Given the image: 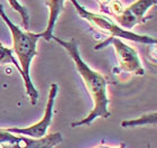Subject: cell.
I'll use <instances>...</instances> for the list:
<instances>
[{
  "label": "cell",
  "mask_w": 157,
  "mask_h": 148,
  "mask_svg": "<svg viewBox=\"0 0 157 148\" xmlns=\"http://www.w3.org/2000/svg\"><path fill=\"white\" fill-rule=\"evenodd\" d=\"M52 40H55L56 43H59L67 52L70 57L73 59L78 74L81 75L82 80H83L85 89L88 90L89 96L93 102V108H92L91 112L80 121L72 122V125H71L72 128L81 127L84 125H91L99 117L109 118L110 111L108 109V105L110 100L108 98V81L105 80V78L101 73L92 70L82 59L80 52H78V44L75 38H72L71 40H64L53 35Z\"/></svg>",
  "instance_id": "cell-1"
},
{
  "label": "cell",
  "mask_w": 157,
  "mask_h": 148,
  "mask_svg": "<svg viewBox=\"0 0 157 148\" xmlns=\"http://www.w3.org/2000/svg\"><path fill=\"white\" fill-rule=\"evenodd\" d=\"M0 18L5 21L7 27L10 29L11 38H13V52L16 54L19 61V66L23 72V81L25 84L27 96L29 97L30 103L35 105L38 100V92L34 83L30 79V64L33 59L37 54V42L43 37V33L34 34L27 30H23L9 19L3 9V6L0 3Z\"/></svg>",
  "instance_id": "cell-2"
},
{
  "label": "cell",
  "mask_w": 157,
  "mask_h": 148,
  "mask_svg": "<svg viewBox=\"0 0 157 148\" xmlns=\"http://www.w3.org/2000/svg\"><path fill=\"white\" fill-rule=\"evenodd\" d=\"M70 1L74 6L78 16L83 18L85 21H88L90 24V26H92L101 33L107 34L109 37H118V38H124V40H131V42H136V43L156 45L157 40L153 37L147 36V35H138V34L132 33L130 30L124 29L120 26H118L113 20L110 19L105 15L91 13L90 10L85 9L84 7H82L78 3V0H70Z\"/></svg>",
  "instance_id": "cell-3"
},
{
  "label": "cell",
  "mask_w": 157,
  "mask_h": 148,
  "mask_svg": "<svg viewBox=\"0 0 157 148\" xmlns=\"http://www.w3.org/2000/svg\"><path fill=\"white\" fill-rule=\"evenodd\" d=\"M108 45H112L115 48L118 63H119V71L128 72L138 76L144 75L145 70L141 65V61L138 56L137 52H136V49L127 45L118 37H108L107 40L95 45L94 51H100Z\"/></svg>",
  "instance_id": "cell-4"
},
{
  "label": "cell",
  "mask_w": 157,
  "mask_h": 148,
  "mask_svg": "<svg viewBox=\"0 0 157 148\" xmlns=\"http://www.w3.org/2000/svg\"><path fill=\"white\" fill-rule=\"evenodd\" d=\"M63 142L61 132H54L42 138H30L0 128V148H54Z\"/></svg>",
  "instance_id": "cell-5"
},
{
  "label": "cell",
  "mask_w": 157,
  "mask_h": 148,
  "mask_svg": "<svg viewBox=\"0 0 157 148\" xmlns=\"http://www.w3.org/2000/svg\"><path fill=\"white\" fill-rule=\"evenodd\" d=\"M57 91H59V85L57 83H52L49 86L48 91V98H47V103H46L45 113L38 122L35 125H32L29 127H25V128H3L6 131L11 132V134H17V135H23L30 137V138H42L46 136L47 129L52 123L53 118V108H54V103H55V98L57 96Z\"/></svg>",
  "instance_id": "cell-6"
},
{
  "label": "cell",
  "mask_w": 157,
  "mask_h": 148,
  "mask_svg": "<svg viewBox=\"0 0 157 148\" xmlns=\"http://www.w3.org/2000/svg\"><path fill=\"white\" fill-rule=\"evenodd\" d=\"M157 0H136L134 3L127 8H124L119 15L115 16L117 25L126 30H130L136 25H140L151 19V17H146L148 9L154 7Z\"/></svg>",
  "instance_id": "cell-7"
},
{
  "label": "cell",
  "mask_w": 157,
  "mask_h": 148,
  "mask_svg": "<svg viewBox=\"0 0 157 148\" xmlns=\"http://www.w3.org/2000/svg\"><path fill=\"white\" fill-rule=\"evenodd\" d=\"M46 6L48 7V20L46 29L43 32V38L45 40H52L56 20L64 9V0H46Z\"/></svg>",
  "instance_id": "cell-8"
},
{
  "label": "cell",
  "mask_w": 157,
  "mask_h": 148,
  "mask_svg": "<svg viewBox=\"0 0 157 148\" xmlns=\"http://www.w3.org/2000/svg\"><path fill=\"white\" fill-rule=\"evenodd\" d=\"M157 121V115L156 111L149 112L146 115L141 116L137 119H132V120H126V121L121 122V126L124 128H132V127H138V126L144 125H156Z\"/></svg>",
  "instance_id": "cell-9"
},
{
  "label": "cell",
  "mask_w": 157,
  "mask_h": 148,
  "mask_svg": "<svg viewBox=\"0 0 157 148\" xmlns=\"http://www.w3.org/2000/svg\"><path fill=\"white\" fill-rule=\"evenodd\" d=\"M5 64H13V65H15L20 75H23V72H21V69H20V66H19V63L17 62V59H15V56H13V49L0 45V65H5Z\"/></svg>",
  "instance_id": "cell-10"
},
{
  "label": "cell",
  "mask_w": 157,
  "mask_h": 148,
  "mask_svg": "<svg viewBox=\"0 0 157 148\" xmlns=\"http://www.w3.org/2000/svg\"><path fill=\"white\" fill-rule=\"evenodd\" d=\"M7 1L9 3V6L20 15L21 20H23V26L25 27V30L29 29V15H28L26 7L23 6L18 0H7Z\"/></svg>",
  "instance_id": "cell-11"
},
{
  "label": "cell",
  "mask_w": 157,
  "mask_h": 148,
  "mask_svg": "<svg viewBox=\"0 0 157 148\" xmlns=\"http://www.w3.org/2000/svg\"><path fill=\"white\" fill-rule=\"evenodd\" d=\"M98 1H99V3H100V6H101L102 9H105V7L108 6L109 2H110L111 0H98Z\"/></svg>",
  "instance_id": "cell-12"
},
{
  "label": "cell",
  "mask_w": 157,
  "mask_h": 148,
  "mask_svg": "<svg viewBox=\"0 0 157 148\" xmlns=\"http://www.w3.org/2000/svg\"><path fill=\"white\" fill-rule=\"evenodd\" d=\"M94 148H110V147H107V146H102V145H99V146H97V147H94ZM117 148H126V144L124 142H121L120 144V146L119 147H117ZM147 148H149V145L147 146Z\"/></svg>",
  "instance_id": "cell-13"
},
{
  "label": "cell",
  "mask_w": 157,
  "mask_h": 148,
  "mask_svg": "<svg viewBox=\"0 0 157 148\" xmlns=\"http://www.w3.org/2000/svg\"><path fill=\"white\" fill-rule=\"evenodd\" d=\"M0 45H1V44H0Z\"/></svg>",
  "instance_id": "cell-14"
}]
</instances>
